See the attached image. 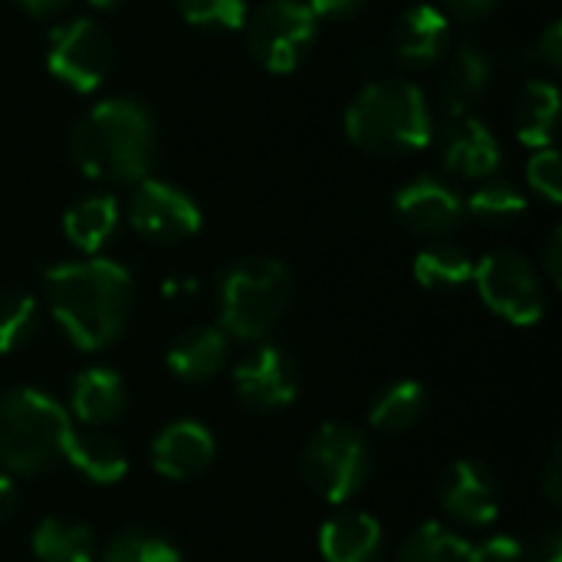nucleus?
Returning <instances> with one entry per match:
<instances>
[{
    "label": "nucleus",
    "mask_w": 562,
    "mask_h": 562,
    "mask_svg": "<svg viewBox=\"0 0 562 562\" xmlns=\"http://www.w3.org/2000/svg\"><path fill=\"white\" fill-rule=\"evenodd\" d=\"M40 326V303L26 290L0 293V356L23 349Z\"/></svg>",
    "instance_id": "cd10ccee"
},
{
    "label": "nucleus",
    "mask_w": 562,
    "mask_h": 562,
    "mask_svg": "<svg viewBox=\"0 0 562 562\" xmlns=\"http://www.w3.org/2000/svg\"><path fill=\"white\" fill-rule=\"evenodd\" d=\"M319 20L303 0H267L244 20V40L254 63L273 76L293 72L313 49Z\"/></svg>",
    "instance_id": "0eeeda50"
},
{
    "label": "nucleus",
    "mask_w": 562,
    "mask_h": 562,
    "mask_svg": "<svg viewBox=\"0 0 562 562\" xmlns=\"http://www.w3.org/2000/svg\"><path fill=\"white\" fill-rule=\"evenodd\" d=\"M13 510H16V484L7 474H0V520H7Z\"/></svg>",
    "instance_id": "79ce46f5"
},
{
    "label": "nucleus",
    "mask_w": 562,
    "mask_h": 562,
    "mask_svg": "<svg viewBox=\"0 0 562 562\" xmlns=\"http://www.w3.org/2000/svg\"><path fill=\"white\" fill-rule=\"evenodd\" d=\"M527 181L530 188L547 198L550 204H560L562 198V165L553 148H537L527 161Z\"/></svg>",
    "instance_id": "2f4dec72"
},
{
    "label": "nucleus",
    "mask_w": 562,
    "mask_h": 562,
    "mask_svg": "<svg viewBox=\"0 0 562 562\" xmlns=\"http://www.w3.org/2000/svg\"><path fill=\"white\" fill-rule=\"evenodd\" d=\"M537 59H543L550 69H557L562 63V23L560 20H553L543 33H540V40H537Z\"/></svg>",
    "instance_id": "f704fd0d"
},
{
    "label": "nucleus",
    "mask_w": 562,
    "mask_h": 562,
    "mask_svg": "<svg viewBox=\"0 0 562 562\" xmlns=\"http://www.w3.org/2000/svg\"><path fill=\"white\" fill-rule=\"evenodd\" d=\"M346 135L379 158L415 155L435 138L428 95L412 79H372L346 109Z\"/></svg>",
    "instance_id": "7ed1b4c3"
},
{
    "label": "nucleus",
    "mask_w": 562,
    "mask_h": 562,
    "mask_svg": "<svg viewBox=\"0 0 562 562\" xmlns=\"http://www.w3.org/2000/svg\"><path fill=\"white\" fill-rule=\"evenodd\" d=\"M543 273H547V280L553 283V286H562V231L560 227H553L550 231V237H547V244H543Z\"/></svg>",
    "instance_id": "c9c22d12"
},
{
    "label": "nucleus",
    "mask_w": 562,
    "mask_h": 562,
    "mask_svg": "<svg viewBox=\"0 0 562 562\" xmlns=\"http://www.w3.org/2000/svg\"><path fill=\"white\" fill-rule=\"evenodd\" d=\"M99 562H181V553L171 540L151 530H125L119 533Z\"/></svg>",
    "instance_id": "7c9ffc66"
},
{
    "label": "nucleus",
    "mask_w": 562,
    "mask_h": 562,
    "mask_svg": "<svg viewBox=\"0 0 562 562\" xmlns=\"http://www.w3.org/2000/svg\"><path fill=\"white\" fill-rule=\"evenodd\" d=\"M445 69H441V102L448 109V115H468L471 105L487 92L491 79H494V63L491 53L481 43H454L448 46V53L441 56Z\"/></svg>",
    "instance_id": "f3484780"
},
{
    "label": "nucleus",
    "mask_w": 562,
    "mask_h": 562,
    "mask_svg": "<svg viewBox=\"0 0 562 562\" xmlns=\"http://www.w3.org/2000/svg\"><path fill=\"white\" fill-rule=\"evenodd\" d=\"M178 13L184 23H191L194 30H207V33H234L244 30L247 20V0H175Z\"/></svg>",
    "instance_id": "c756f323"
},
{
    "label": "nucleus",
    "mask_w": 562,
    "mask_h": 562,
    "mask_svg": "<svg viewBox=\"0 0 562 562\" xmlns=\"http://www.w3.org/2000/svg\"><path fill=\"white\" fill-rule=\"evenodd\" d=\"M382 547V524L366 510H339L319 527V557L326 562H379Z\"/></svg>",
    "instance_id": "a211bd4d"
},
{
    "label": "nucleus",
    "mask_w": 562,
    "mask_h": 562,
    "mask_svg": "<svg viewBox=\"0 0 562 562\" xmlns=\"http://www.w3.org/2000/svg\"><path fill=\"white\" fill-rule=\"evenodd\" d=\"M115 66V46L105 26L89 16L66 20L49 30L46 40V69L66 89L86 95L95 92Z\"/></svg>",
    "instance_id": "1a4fd4ad"
},
{
    "label": "nucleus",
    "mask_w": 562,
    "mask_h": 562,
    "mask_svg": "<svg viewBox=\"0 0 562 562\" xmlns=\"http://www.w3.org/2000/svg\"><path fill=\"white\" fill-rule=\"evenodd\" d=\"M119 231V201L112 194H89L79 198L63 214V234L66 240L82 250L86 257H95Z\"/></svg>",
    "instance_id": "4be33fe9"
},
{
    "label": "nucleus",
    "mask_w": 562,
    "mask_h": 562,
    "mask_svg": "<svg viewBox=\"0 0 562 562\" xmlns=\"http://www.w3.org/2000/svg\"><path fill=\"white\" fill-rule=\"evenodd\" d=\"M524 562H562V533L560 530H550L537 550H527V560Z\"/></svg>",
    "instance_id": "58836bf2"
},
{
    "label": "nucleus",
    "mask_w": 562,
    "mask_h": 562,
    "mask_svg": "<svg viewBox=\"0 0 562 562\" xmlns=\"http://www.w3.org/2000/svg\"><path fill=\"white\" fill-rule=\"evenodd\" d=\"M234 392L237 398L260 415L283 412L300 395V375L290 356L277 346L250 349L234 369Z\"/></svg>",
    "instance_id": "9b49d317"
},
{
    "label": "nucleus",
    "mask_w": 562,
    "mask_h": 562,
    "mask_svg": "<svg viewBox=\"0 0 562 562\" xmlns=\"http://www.w3.org/2000/svg\"><path fill=\"white\" fill-rule=\"evenodd\" d=\"M125 382L115 369L105 366H92L82 369L72 382L69 392V405L72 415L86 425V428H105L112 425L122 412H125Z\"/></svg>",
    "instance_id": "aec40b11"
},
{
    "label": "nucleus",
    "mask_w": 562,
    "mask_h": 562,
    "mask_svg": "<svg viewBox=\"0 0 562 562\" xmlns=\"http://www.w3.org/2000/svg\"><path fill=\"white\" fill-rule=\"evenodd\" d=\"M227 362V336L211 326H194L181 333L168 349V369L181 382H211Z\"/></svg>",
    "instance_id": "412c9836"
},
{
    "label": "nucleus",
    "mask_w": 562,
    "mask_h": 562,
    "mask_svg": "<svg viewBox=\"0 0 562 562\" xmlns=\"http://www.w3.org/2000/svg\"><path fill=\"white\" fill-rule=\"evenodd\" d=\"M217 454V441L211 435L207 425L201 422H171L168 428H161L151 441V468L158 477L165 481H191L198 474H204L211 468Z\"/></svg>",
    "instance_id": "4468645a"
},
{
    "label": "nucleus",
    "mask_w": 562,
    "mask_h": 562,
    "mask_svg": "<svg viewBox=\"0 0 562 562\" xmlns=\"http://www.w3.org/2000/svg\"><path fill=\"white\" fill-rule=\"evenodd\" d=\"M306 7L313 10L316 20H333V23H342V20H352L359 16L369 0H306Z\"/></svg>",
    "instance_id": "72a5a7b5"
},
{
    "label": "nucleus",
    "mask_w": 562,
    "mask_h": 562,
    "mask_svg": "<svg viewBox=\"0 0 562 562\" xmlns=\"http://www.w3.org/2000/svg\"><path fill=\"white\" fill-rule=\"evenodd\" d=\"M557 115H560V92L547 79H530L514 105V132L527 148H550L557 138Z\"/></svg>",
    "instance_id": "b1692460"
},
{
    "label": "nucleus",
    "mask_w": 562,
    "mask_h": 562,
    "mask_svg": "<svg viewBox=\"0 0 562 562\" xmlns=\"http://www.w3.org/2000/svg\"><path fill=\"white\" fill-rule=\"evenodd\" d=\"M63 461L79 471L86 481L99 484V487H112V484H122L128 477V454L125 448L99 431V428H89V431H69V441H66V451H63Z\"/></svg>",
    "instance_id": "6ab92c4d"
},
{
    "label": "nucleus",
    "mask_w": 562,
    "mask_h": 562,
    "mask_svg": "<svg viewBox=\"0 0 562 562\" xmlns=\"http://www.w3.org/2000/svg\"><path fill=\"white\" fill-rule=\"evenodd\" d=\"M428 408V392L422 382L415 379H398L392 385H385L369 408V425L382 435H402L408 428H415L422 422Z\"/></svg>",
    "instance_id": "393cba45"
},
{
    "label": "nucleus",
    "mask_w": 562,
    "mask_h": 562,
    "mask_svg": "<svg viewBox=\"0 0 562 562\" xmlns=\"http://www.w3.org/2000/svg\"><path fill=\"white\" fill-rule=\"evenodd\" d=\"M468 540H461L445 524H422L402 543L395 562H468Z\"/></svg>",
    "instance_id": "c85d7f7f"
},
{
    "label": "nucleus",
    "mask_w": 562,
    "mask_h": 562,
    "mask_svg": "<svg viewBox=\"0 0 562 562\" xmlns=\"http://www.w3.org/2000/svg\"><path fill=\"white\" fill-rule=\"evenodd\" d=\"M451 46V16L435 3H412L392 26V56L412 69L441 63Z\"/></svg>",
    "instance_id": "2eb2a0df"
},
{
    "label": "nucleus",
    "mask_w": 562,
    "mask_h": 562,
    "mask_svg": "<svg viewBox=\"0 0 562 562\" xmlns=\"http://www.w3.org/2000/svg\"><path fill=\"white\" fill-rule=\"evenodd\" d=\"M158 148L155 119L145 102L112 95L79 115L69 135L76 168L92 181L138 184L148 178Z\"/></svg>",
    "instance_id": "f03ea898"
},
{
    "label": "nucleus",
    "mask_w": 562,
    "mask_h": 562,
    "mask_svg": "<svg viewBox=\"0 0 562 562\" xmlns=\"http://www.w3.org/2000/svg\"><path fill=\"white\" fill-rule=\"evenodd\" d=\"M464 214H471L481 224H514L527 214V194L501 178H487L481 188L471 191V198L464 201Z\"/></svg>",
    "instance_id": "bb28decb"
},
{
    "label": "nucleus",
    "mask_w": 562,
    "mask_h": 562,
    "mask_svg": "<svg viewBox=\"0 0 562 562\" xmlns=\"http://www.w3.org/2000/svg\"><path fill=\"white\" fill-rule=\"evenodd\" d=\"M43 293L69 342L82 352H99L122 336L135 286L122 263L86 257L49 267L43 273Z\"/></svg>",
    "instance_id": "f257e3e1"
},
{
    "label": "nucleus",
    "mask_w": 562,
    "mask_h": 562,
    "mask_svg": "<svg viewBox=\"0 0 562 562\" xmlns=\"http://www.w3.org/2000/svg\"><path fill=\"white\" fill-rule=\"evenodd\" d=\"M543 491H547L550 504H553V507H560V501H562V448H560V441L553 445V451H550V461H547V468H543Z\"/></svg>",
    "instance_id": "e433bc0d"
},
{
    "label": "nucleus",
    "mask_w": 562,
    "mask_h": 562,
    "mask_svg": "<svg viewBox=\"0 0 562 562\" xmlns=\"http://www.w3.org/2000/svg\"><path fill=\"white\" fill-rule=\"evenodd\" d=\"M441 155L451 175L468 181H487L501 168V138L487 122L474 119L471 112L454 115L445 128Z\"/></svg>",
    "instance_id": "dca6fc26"
},
{
    "label": "nucleus",
    "mask_w": 562,
    "mask_h": 562,
    "mask_svg": "<svg viewBox=\"0 0 562 562\" xmlns=\"http://www.w3.org/2000/svg\"><path fill=\"white\" fill-rule=\"evenodd\" d=\"M471 283L484 306L510 326H537L547 313V286L540 270L517 250H494L474 263Z\"/></svg>",
    "instance_id": "6e6552de"
},
{
    "label": "nucleus",
    "mask_w": 562,
    "mask_h": 562,
    "mask_svg": "<svg viewBox=\"0 0 562 562\" xmlns=\"http://www.w3.org/2000/svg\"><path fill=\"white\" fill-rule=\"evenodd\" d=\"M303 481L326 504H349L372 474V451L362 431L342 422L323 425L303 451Z\"/></svg>",
    "instance_id": "423d86ee"
},
{
    "label": "nucleus",
    "mask_w": 562,
    "mask_h": 562,
    "mask_svg": "<svg viewBox=\"0 0 562 562\" xmlns=\"http://www.w3.org/2000/svg\"><path fill=\"white\" fill-rule=\"evenodd\" d=\"M412 273H415L418 286L435 290V293H448V290H461V286L471 283L474 260L458 244L435 240L425 250H418V257L412 263Z\"/></svg>",
    "instance_id": "a878e982"
},
{
    "label": "nucleus",
    "mask_w": 562,
    "mask_h": 562,
    "mask_svg": "<svg viewBox=\"0 0 562 562\" xmlns=\"http://www.w3.org/2000/svg\"><path fill=\"white\" fill-rule=\"evenodd\" d=\"M445 3V13H454L461 20H481L487 13H494V7L501 0H441Z\"/></svg>",
    "instance_id": "4c0bfd02"
},
{
    "label": "nucleus",
    "mask_w": 562,
    "mask_h": 562,
    "mask_svg": "<svg viewBox=\"0 0 562 562\" xmlns=\"http://www.w3.org/2000/svg\"><path fill=\"white\" fill-rule=\"evenodd\" d=\"M527 547L510 533H494L474 547H468V562H524Z\"/></svg>",
    "instance_id": "473e14b6"
},
{
    "label": "nucleus",
    "mask_w": 562,
    "mask_h": 562,
    "mask_svg": "<svg viewBox=\"0 0 562 562\" xmlns=\"http://www.w3.org/2000/svg\"><path fill=\"white\" fill-rule=\"evenodd\" d=\"M128 224L151 244L175 247L198 237L204 217L198 201L171 181L142 178L128 201Z\"/></svg>",
    "instance_id": "9d476101"
},
{
    "label": "nucleus",
    "mask_w": 562,
    "mask_h": 562,
    "mask_svg": "<svg viewBox=\"0 0 562 562\" xmlns=\"http://www.w3.org/2000/svg\"><path fill=\"white\" fill-rule=\"evenodd\" d=\"M30 550L40 562H95V537L89 524L49 514L36 524Z\"/></svg>",
    "instance_id": "5701e85b"
},
{
    "label": "nucleus",
    "mask_w": 562,
    "mask_h": 562,
    "mask_svg": "<svg viewBox=\"0 0 562 562\" xmlns=\"http://www.w3.org/2000/svg\"><path fill=\"white\" fill-rule=\"evenodd\" d=\"M72 422L66 408L36 389H13L0 398V461L20 477H36L63 461Z\"/></svg>",
    "instance_id": "39448f33"
},
{
    "label": "nucleus",
    "mask_w": 562,
    "mask_h": 562,
    "mask_svg": "<svg viewBox=\"0 0 562 562\" xmlns=\"http://www.w3.org/2000/svg\"><path fill=\"white\" fill-rule=\"evenodd\" d=\"M95 10H119V7H125L128 0H89Z\"/></svg>",
    "instance_id": "37998d69"
},
{
    "label": "nucleus",
    "mask_w": 562,
    "mask_h": 562,
    "mask_svg": "<svg viewBox=\"0 0 562 562\" xmlns=\"http://www.w3.org/2000/svg\"><path fill=\"white\" fill-rule=\"evenodd\" d=\"M26 16H36V20H49L56 13H63L72 0H13Z\"/></svg>",
    "instance_id": "ea45409f"
},
{
    "label": "nucleus",
    "mask_w": 562,
    "mask_h": 562,
    "mask_svg": "<svg viewBox=\"0 0 562 562\" xmlns=\"http://www.w3.org/2000/svg\"><path fill=\"white\" fill-rule=\"evenodd\" d=\"M293 296V277L277 257H244L217 280L221 333L240 342H260L283 319Z\"/></svg>",
    "instance_id": "20e7f679"
},
{
    "label": "nucleus",
    "mask_w": 562,
    "mask_h": 562,
    "mask_svg": "<svg viewBox=\"0 0 562 562\" xmlns=\"http://www.w3.org/2000/svg\"><path fill=\"white\" fill-rule=\"evenodd\" d=\"M161 293H165L171 303H188V300L198 296V283H194V280H168V283L161 286Z\"/></svg>",
    "instance_id": "a19ab883"
},
{
    "label": "nucleus",
    "mask_w": 562,
    "mask_h": 562,
    "mask_svg": "<svg viewBox=\"0 0 562 562\" xmlns=\"http://www.w3.org/2000/svg\"><path fill=\"white\" fill-rule=\"evenodd\" d=\"M438 501L445 514L464 527H491L501 514L497 481L474 458H461L445 468L441 484H438Z\"/></svg>",
    "instance_id": "ddd939ff"
},
{
    "label": "nucleus",
    "mask_w": 562,
    "mask_h": 562,
    "mask_svg": "<svg viewBox=\"0 0 562 562\" xmlns=\"http://www.w3.org/2000/svg\"><path fill=\"white\" fill-rule=\"evenodd\" d=\"M392 211L405 231H412L415 237H425V240H441L464 221L461 194L431 175H422V178L408 181L405 188H398Z\"/></svg>",
    "instance_id": "f8f14e48"
}]
</instances>
